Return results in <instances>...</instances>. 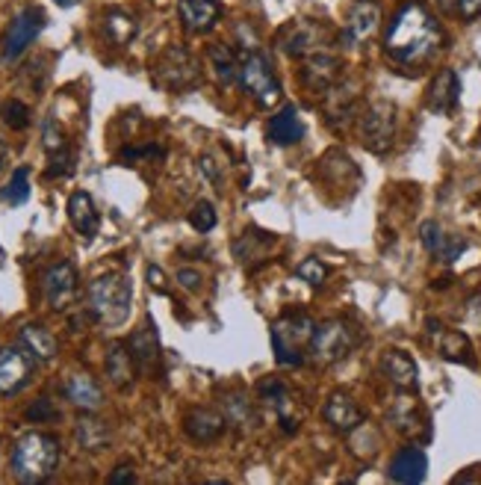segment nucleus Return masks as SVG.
Instances as JSON below:
<instances>
[{"instance_id":"6e6552de","label":"nucleus","mask_w":481,"mask_h":485,"mask_svg":"<svg viewBox=\"0 0 481 485\" xmlns=\"http://www.w3.org/2000/svg\"><path fill=\"white\" fill-rule=\"evenodd\" d=\"M331 39H334L331 27H325V24L310 21V18H296L277 30V45H281V51L293 59H308L316 51H325V47L331 45Z\"/></svg>"},{"instance_id":"dca6fc26","label":"nucleus","mask_w":481,"mask_h":485,"mask_svg":"<svg viewBox=\"0 0 481 485\" xmlns=\"http://www.w3.org/2000/svg\"><path fill=\"white\" fill-rule=\"evenodd\" d=\"M257 391H260V400L269 403L275 408V415H277V420H281V429L284 432H296L301 427V415H298L296 396H293V391H289L284 382L266 379V382L257 385Z\"/></svg>"},{"instance_id":"58836bf2","label":"nucleus","mask_w":481,"mask_h":485,"mask_svg":"<svg viewBox=\"0 0 481 485\" xmlns=\"http://www.w3.org/2000/svg\"><path fill=\"white\" fill-rule=\"evenodd\" d=\"M42 145H45L47 154H57V152H62V148H68L66 145V133H62V128L57 124L54 116H47L45 124H42Z\"/></svg>"},{"instance_id":"2eb2a0df","label":"nucleus","mask_w":481,"mask_h":485,"mask_svg":"<svg viewBox=\"0 0 481 485\" xmlns=\"http://www.w3.org/2000/svg\"><path fill=\"white\" fill-rule=\"evenodd\" d=\"M305 66H301V83H305V90L316 92V95H325L331 86L340 80V71H343V62H340L337 54H331L325 47V51H316L308 59H301Z\"/></svg>"},{"instance_id":"473e14b6","label":"nucleus","mask_w":481,"mask_h":485,"mask_svg":"<svg viewBox=\"0 0 481 485\" xmlns=\"http://www.w3.org/2000/svg\"><path fill=\"white\" fill-rule=\"evenodd\" d=\"M74 438H78L83 450L95 453V450H104V447L110 444V429H107V424H100V420H95V417H83V420H78Z\"/></svg>"},{"instance_id":"39448f33","label":"nucleus","mask_w":481,"mask_h":485,"mask_svg":"<svg viewBox=\"0 0 481 485\" xmlns=\"http://www.w3.org/2000/svg\"><path fill=\"white\" fill-rule=\"evenodd\" d=\"M358 343H361V332L354 329L349 320H328L322 326H316L308 355L313 364L331 367L337 362H343V358H349Z\"/></svg>"},{"instance_id":"7c9ffc66","label":"nucleus","mask_w":481,"mask_h":485,"mask_svg":"<svg viewBox=\"0 0 481 485\" xmlns=\"http://www.w3.org/2000/svg\"><path fill=\"white\" fill-rule=\"evenodd\" d=\"M207 59H210V69H213V74H216V80L222 86H234L239 80V59L225 42L210 45L207 47Z\"/></svg>"},{"instance_id":"aec40b11","label":"nucleus","mask_w":481,"mask_h":485,"mask_svg":"<svg viewBox=\"0 0 481 485\" xmlns=\"http://www.w3.org/2000/svg\"><path fill=\"white\" fill-rule=\"evenodd\" d=\"M322 415L328 420V427L337 429V432H354L358 427H363V420H366L363 408L354 403L349 394H340V391L328 396Z\"/></svg>"},{"instance_id":"a19ab883","label":"nucleus","mask_w":481,"mask_h":485,"mask_svg":"<svg viewBox=\"0 0 481 485\" xmlns=\"http://www.w3.org/2000/svg\"><path fill=\"white\" fill-rule=\"evenodd\" d=\"M74 172V154L68 148H62V152L50 154V166H47V178H66Z\"/></svg>"},{"instance_id":"9b49d317","label":"nucleus","mask_w":481,"mask_h":485,"mask_svg":"<svg viewBox=\"0 0 481 485\" xmlns=\"http://www.w3.org/2000/svg\"><path fill=\"white\" fill-rule=\"evenodd\" d=\"M322 110H325V121L331 128L343 131L346 124H351L361 116V92L354 80H337L331 90L322 95Z\"/></svg>"},{"instance_id":"412c9836","label":"nucleus","mask_w":481,"mask_h":485,"mask_svg":"<svg viewBox=\"0 0 481 485\" xmlns=\"http://www.w3.org/2000/svg\"><path fill=\"white\" fill-rule=\"evenodd\" d=\"M428 474V456L420 450V447H402V450L393 456L390 462L387 477L393 482H404V485H416L423 482Z\"/></svg>"},{"instance_id":"e433bc0d","label":"nucleus","mask_w":481,"mask_h":485,"mask_svg":"<svg viewBox=\"0 0 481 485\" xmlns=\"http://www.w3.org/2000/svg\"><path fill=\"white\" fill-rule=\"evenodd\" d=\"M216 222H219L216 207H213L210 202H198L193 210H189V226H193L198 234L213 231V228H216Z\"/></svg>"},{"instance_id":"3c124183","label":"nucleus","mask_w":481,"mask_h":485,"mask_svg":"<svg viewBox=\"0 0 481 485\" xmlns=\"http://www.w3.org/2000/svg\"><path fill=\"white\" fill-rule=\"evenodd\" d=\"M437 6H440V12H446L449 16V12L458 9V0H437Z\"/></svg>"},{"instance_id":"9d476101","label":"nucleus","mask_w":481,"mask_h":485,"mask_svg":"<svg viewBox=\"0 0 481 485\" xmlns=\"http://www.w3.org/2000/svg\"><path fill=\"white\" fill-rule=\"evenodd\" d=\"M47 16L39 6H24L16 18H12L9 30L4 36V47H0V57L4 62H16L27 47L39 39V33L45 30Z\"/></svg>"},{"instance_id":"423d86ee","label":"nucleus","mask_w":481,"mask_h":485,"mask_svg":"<svg viewBox=\"0 0 481 485\" xmlns=\"http://www.w3.org/2000/svg\"><path fill=\"white\" fill-rule=\"evenodd\" d=\"M239 83L243 90L255 98L257 107H275V101H281V80L272 69V59L263 51H248L243 59H239Z\"/></svg>"},{"instance_id":"4468645a","label":"nucleus","mask_w":481,"mask_h":485,"mask_svg":"<svg viewBox=\"0 0 481 485\" xmlns=\"http://www.w3.org/2000/svg\"><path fill=\"white\" fill-rule=\"evenodd\" d=\"M378 27H382V6H378L375 0H354L346 16L343 42L349 47H361L372 39Z\"/></svg>"},{"instance_id":"2f4dec72","label":"nucleus","mask_w":481,"mask_h":485,"mask_svg":"<svg viewBox=\"0 0 481 485\" xmlns=\"http://www.w3.org/2000/svg\"><path fill=\"white\" fill-rule=\"evenodd\" d=\"M136 30H139V24L136 18L131 16V12H124V9H107L104 12V33H107V39L112 45H131L136 39Z\"/></svg>"},{"instance_id":"a878e982","label":"nucleus","mask_w":481,"mask_h":485,"mask_svg":"<svg viewBox=\"0 0 481 485\" xmlns=\"http://www.w3.org/2000/svg\"><path fill=\"white\" fill-rule=\"evenodd\" d=\"M68 222H71V228L80 234V237H86V240L95 237L98 226H100V216L95 210L92 195L83 193V190L71 193V198H68Z\"/></svg>"},{"instance_id":"09e8293b","label":"nucleus","mask_w":481,"mask_h":485,"mask_svg":"<svg viewBox=\"0 0 481 485\" xmlns=\"http://www.w3.org/2000/svg\"><path fill=\"white\" fill-rule=\"evenodd\" d=\"M110 482L112 485H124V482H136V474H133V468H128V465H121V468H116L110 474Z\"/></svg>"},{"instance_id":"f3484780","label":"nucleus","mask_w":481,"mask_h":485,"mask_svg":"<svg viewBox=\"0 0 481 485\" xmlns=\"http://www.w3.org/2000/svg\"><path fill=\"white\" fill-rule=\"evenodd\" d=\"M177 16H181L186 33L204 36L219 24L222 4L219 0H181V4H177Z\"/></svg>"},{"instance_id":"cd10ccee","label":"nucleus","mask_w":481,"mask_h":485,"mask_svg":"<svg viewBox=\"0 0 481 485\" xmlns=\"http://www.w3.org/2000/svg\"><path fill=\"white\" fill-rule=\"evenodd\" d=\"M275 243H277L275 234L248 228V231H243V237L234 240V255L243 260V264H251V260H266V255H269V248Z\"/></svg>"},{"instance_id":"8fccbe9b","label":"nucleus","mask_w":481,"mask_h":485,"mask_svg":"<svg viewBox=\"0 0 481 485\" xmlns=\"http://www.w3.org/2000/svg\"><path fill=\"white\" fill-rule=\"evenodd\" d=\"M201 172L213 181V184H219V172H216V166H213V160L210 157H201Z\"/></svg>"},{"instance_id":"37998d69","label":"nucleus","mask_w":481,"mask_h":485,"mask_svg":"<svg viewBox=\"0 0 481 485\" xmlns=\"http://www.w3.org/2000/svg\"><path fill=\"white\" fill-rule=\"evenodd\" d=\"M59 417V408L47 400V396H42V400H36L30 408H27V420L30 424H45V420H57Z\"/></svg>"},{"instance_id":"4c0bfd02","label":"nucleus","mask_w":481,"mask_h":485,"mask_svg":"<svg viewBox=\"0 0 481 485\" xmlns=\"http://www.w3.org/2000/svg\"><path fill=\"white\" fill-rule=\"evenodd\" d=\"M296 276H298L301 281H308L310 288H322L325 279H328V267L322 264L319 258H305V260L298 264Z\"/></svg>"},{"instance_id":"603ef678","label":"nucleus","mask_w":481,"mask_h":485,"mask_svg":"<svg viewBox=\"0 0 481 485\" xmlns=\"http://www.w3.org/2000/svg\"><path fill=\"white\" fill-rule=\"evenodd\" d=\"M6 154H9V152H6V142L0 140V169H4V163H6Z\"/></svg>"},{"instance_id":"ea45409f","label":"nucleus","mask_w":481,"mask_h":485,"mask_svg":"<svg viewBox=\"0 0 481 485\" xmlns=\"http://www.w3.org/2000/svg\"><path fill=\"white\" fill-rule=\"evenodd\" d=\"M420 240H423V246L428 248V252L437 255L443 240H446V231H443L434 219H428V222H423V226H420Z\"/></svg>"},{"instance_id":"b1692460","label":"nucleus","mask_w":481,"mask_h":485,"mask_svg":"<svg viewBox=\"0 0 481 485\" xmlns=\"http://www.w3.org/2000/svg\"><path fill=\"white\" fill-rule=\"evenodd\" d=\"M266 136H269V142L281 145V148L296 145L301 136H305V124H301V119H298V110L293 104H287V107L277 110V113L269 119Z\"/></svg>"},{"instance_id":"a18cd8bd","label":"nucleus","mask_w":481,"mask_h":485,"mask_svg":"<svg viewBox=\"0 0 481 485\" xmlns=\"http://www.w3.org/2000/svg\"><path fill=\"white\" fill-rule=\"evenodd\" d=\"M139 157H162V148L157 145H142V148H124L121 152V160L124 163H133Z\"/></svg>"},{"instance_id":"5701e85b","label":"nucleus","mask_w":481,"mask_h":485,"mask_svg":"<svg viewBox=\"0 0 481 485\" xmlns=\"http://www.w3.org/2000/svg\"><path fill=\"white\" fill-rule=\"evenodd\" d=\"M461 101V80L452 69H440L437 78L428 86V110L434 113H452Z\"/></svg>"},{"instance_id":"c756f323","label":"nucleus","mask_w":481,"mask_h":485,"mask_svg":"<svg viewBox=\"0 0 481 485\" xmlns=\"http://www.w3.org/2000/svg\"><path fill=\"white\" fill-rule=\"evenodd\" d=\"M437 353L446 358V362H455V364H466V367H473L476 364V355H473V343L466 334L461 332H440V338H437Z\"/></svg>"},{"instance_id":"1a4fd4ad","label":"nucleus","mask_w":481,"mask_h":485,"mask_svg":"<svg viewBox=\"0 0 481 485\" xmlns=\"http://www.w3.org/2000/svg\"><path fill=\"white\" fill-rule=\"evenodd\" d=\"M201 80V66L198 59L181 45H172L169 51H162L154 62V83L169 92H183L193 90Z\"/></svg>"},{"instance_id":"72a5a7b5","label":"nucleus","mask_w":481,"mask_h":485,"mask_svg":"<svg viewBox=\"0 0 481 485\" xmlns=\"http://www.w3.org/2000/svg\"><path fill=\"white\" fill-rule=\"evenodd\" d=\"M0 198H4L6 205H24L30 198V169L27 166H18L16 172L9 175L6 186L0 190Z\"/></svg>"},{"instance_id":"de8ad7c7","label":"nucleus","mask_w":481,"mask_h":485,"mask_svg":"<svg viewBox=\"0 0 481 485\" xmlns=\"http://www.w3.org/2000/svg\"><path fill=\"white\" fill-rule=\"evenodd\" d=\"M148 284L154 288L157 293H169V284H166V276H162L160 267H148Z\"/></svg>"},{"instance_id":"c85d7f7f","label":"nucleus","mask_w":481,"mask_h":485,"mask_svg":"<svg viewBox=\"0 0 481 485\" xmlns=\"http://www.w3.org/2000/svg\"><path fill=\"white\" fill-rule=\"evenodd\" d=\"M18 338H21V346L30 350L36 362H50V358H57V338L45 326H39V322H27Z\"/></svg>"},{"instance_id":"20e7f679","label":"nucleus","mask_w":481,"mask_h":485,"mask_svg":"<svg viewBox=\"0 0 481 485\" xmlns=\"http://www.w3.org/2000/svg\"><path fill=\"white\" fill-rule=\"evenodd\" d=\"M316 322L308 314H298V311H289V314L277 317L272 322V350H275V362L284 367H298L305 362V353L313 341Z\"/></svg>"},{"instance_id":"0eeeda50","label":"nucleus","mask_w":481,"mask_h":485,"mask_svg":"<svg viewBox=\"0 0 481 485\" xmlns=\"http://www.w3.org/2000/svg\"><path fill=\"white\" fill-rule=\"evenodd\" d=\"M358 133L372 154H387L396 142V104L372 101L370 107H363L358 116Z\"/></svg>"},{"instance_id":"393cba45","label":"nucleus","mask_w":481,"mask_h":485,"mask_svg":"<svg viewBox=\"0 0 481 485\" xmlns=\"http://www.w3.org/2000/svg\"><path fill=\"white\" fill-rule=\"evenodd\" d=\"M66 396L71 406H78L80 412H98L104 406V394H100V385L89 376V373H71L66 379Z\"/></svg>"},{"instance_id":"ddd939ff","label":"nucleus","mask_w":481,"mask_h":485,"mask_svg":"<svg viewBox=\"0 0 481 485\" xmlns=\"http://www.w3.org/2000/svg\"><path fill=\"white\" fill-rule=\"evenodd\" d=\"M78 290H80L78 269H74L68 260H59V264H54L42 276V293L54 311H66L68 305H74Z\"/></svg>"},{"instance_id":"7ed1b4c3","label":"nucleus","mask_w":481,"mask_h":485,"mask_svg":"<svg viewBox=\"0 0 481 485\" xmlns=\"http://www.w3.org/2000/svg\"><path fill=\"white\" fill-rule=\"evenodd\" d=\"M131 279L121 276V272H110V276H100L89 284V311L104 326H121L131 317Z\"/></svg>"},{"instance_id":"4be33fe9","label":"nucleus","mask_w":481,"mask_h":485,"mask_svg":"<svg viewBox=\"0 0 481 485\" xmlns=\"http://www.w3.org/2000/svg\"><path fill=\"white\" fill-rule=\"evenodd\" d=\"M378 370H382V376H387V382H393L402 391H416V385H420V379H416L420 370H416L413 358L402 350H387L382 362H378Z\"/></svg>"},{"instance_id":"f704fd0d","label":"nucleus","mask_w":481,"mask_h":485,"mask_svg":"<svg viewBox=\"0 0 481 485\" xmlns=\"http://www.w3.org/2000/svg\"><path fill=\"white\" fill-rule=\"evenodd\" d=\"M225 420L234 427H248L255 424V408H251V403L243 394H231L225 396Z\"/></svg>"},{"instance_id":"f03ea898","label":"nucleus","mask_w":481,"mask_h":485,"mask_svg":"<svg viewBox=\"0 0 481 485\" xmlns=\"http://www.w3.org/2000/svg\"><path fill=\"white\" fill-rule=\"evenodd\" d=\"M59 465V441L50 432H27L12 447V474L24 485L47 482Z\"/></svg>"},{"instance_id":"6ab92c4d","label":"nucleus","mask_w":481,"mask_h":485,"mask_svg":"<svg viewBox=\"0 0 481 485\" xmlns=\"http://www.w3.org/2000/svg\"><path fill=\"white\" fill-rule=\"evenodd\" d=\"M225 427H227L225 415L216 412V408H204V406L193 408V412H186L183 417V432L198 444H213L216 438H222Z\"/></svg>"},{"instance_id":"49530a36","label":"nucleus","mask_w":481,"mask_h":485,"mask_svg":"<svg viewBox=\"0 0 481 485\" xmlns=\"http://www.w3.org/2000/svg\"><path fill=\"white\" fill-rule=\"evenodd\" d=\"M458 12L464 21H473L481 16V0H458Z\"/></svg>"},{"instance_id":"c9c22d12","label":"nucleus","mask_w":481,"mask_h":485,"mask_svg":"<svg viewBox=\"0 0 481 485\" xmlns=\"http://www.w3.org/2000/svg\"><path fill=\"white\" fill-rule=\"evenodd\" d=\"M4 124L12 131H27L30 128V107L12 98V101L4 104Z\"/></svg>"},{"instance_id":"bb28decb","label":"nucleus","mask_w":481,"mask_h":485,"mask_svg":"<svg viewBox=\"0 0 481 485\" xmlns=\"http://www.w3.org/2000/svg\"><path fill=\"white\" fill-rule=\"evenodd\" d=\"M104 367H107V376H110V382L116 385V388H131L133 385V379H136V373H139V367H136V358H133V353H131V346L128 343H112L110 350H107V362H104Z\"/></svg>"},{"instance_id":"79ce46f5","label":"nucleus","mask_w":481,"mask_h":485,"mask_svg":"<svg viewBox=\"0 0 481 485\" xmlns=\"http://www.w3.org/2000/svg\"><path fill=\"white\" fill-rule=\"evenodd\" d=\"M464 252H466V240L464 237H455V234H446V240H443L440 252L434 258H440L443 264H455V260H458Z\"/></svg>"},{"instance_id":"f8f14e48","label":"nucleus","mask_w":481,"mask_h":485,"mask_svg":"<svg viewBox=\"0 0 481 485\" xmlns=\"http://www.w3.org/2000/svg\"><path fill=\"white\" fill-rule=\"evenodd\" d=\"M36 373V358L24 346H4L0 350V394H18L27 388Z\"/></svg>"},{"instance_id":"f257e3e1","label":"nucleus","mask_w":481,"mask_h":485,"mask_svg":"<svg viewBox=\"0 0 481 485\" xmlns=\"http://www.w3.org/2000/svg\"><path fill=\"white\" fill-rule=\"evenodd\" d=\"M443 42H446V33H443L434 12L420 0H408L384 33V54L396 66L420 69L443 51Z\"/></svg>"},{"instance_id":"c03bdc74","label":"nucleus","mask_w":481,"mask_h":485,"mask_svg":"<svg viewBox=\"0 0 481 485\" xmlns=\"http://www.w3.org/2000/svg\"><path fill=\"white\" fill-rule=\"evenodd\" d=\"M201 281H204V276H201L198 269H193V267H181V269H177V284H181V288L201 290Z\"/></svg>"},{"instance_id":"a211bd4d","label":"nucleus","mask_w":481,"mask_h":485,"mask_svg":"<svg viewBox=\"0 0 481 485\" xmlns=\"http://www.w3.org/2000/svg\"><path fill=\"white\" fill-rule=\"evenodd\" d=\"M128 346H131V353L136 358L139 373H145V376H157L160 373V338H157L154 322H145L142 329H136L131 334Z\"/></svg>"},{"instance_id":"864d4df0","label":"nucleus","mask_w":481,"mask_h":485,"mask_svg":"<svg viewBox=\"0 0 481 485\" xmlns=\"http://www.w3.org/2000/svg\"><path fill=\"white\" fill-rule=\"evenodd\" d=\"M54 4H59V6H74L78 0H54Z\"/></svg>"}]
</instances>
